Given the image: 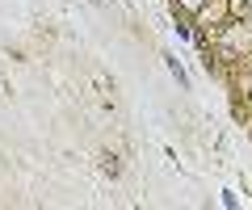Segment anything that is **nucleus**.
Listing matches in <instances>:
<instances>
[{
	"label": "nucleus",
	"instance_id": "3",
	"mask_svg": "<svg viewBox=\"0 0 252 210\" xmlns=\"http://www.w3.org/2000/svg\"><path fill=\"white\" fill-rule=\"evenodd\" d=\"M177 4H181V9H189V13H202L210 0H177Z\"/></svg>",
	"mask_w": 252,
	"mask_h": 210
},
{
	"label": "nucleus",
	"instance_id": "1",
	"mask_svg": "<svg viewBox=\"0 0 252 210\" xmlns=\"http://www.w3.org/2000/svg\"><path fill=\"white\" fill-rule=\"evenodd\" d=\"M248 42H252V26H244V21H231V26L223 30V55H244L248 51Z\"/></svg>",
	"mask_w": 252,
	"mask_h": 210
},
{
	"label": "nucleus",
	"instance_id": "2",
	"mask_svg": "<svg viewBox=\"0 0 252 210\" xmlns=\"http://www.w3.org/2000/svg\"><path fill=\"white\" fill-rule=\"evenodd\" d=\"M164 63H168V72L177 76V84H181V89H189V76H185V67H181V59H177V55H164Z\"/></svg>",
	"mask_w": 252,
	"mask_h": 210
}]
</instances>
